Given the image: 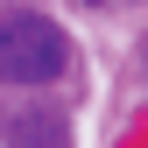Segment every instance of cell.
<instances>
[{"label": "cell", "mask_w": 148, "mask_h": 148, "mask_svg": "<svg viewBox=\"0 0 148 148\" xmlns=\"http://www.w3.org/2000/svg\"><path fill=\"white\" fill-rule=\"evenodd\" d=\"M64 64H71V42L49 14H28V7L0 14V78L7 85H49L64 78Z\"/></svg>", "instance_id": "obj_1"}, {"label": "cell", "mask_w": 148, "mask_h": 148, "mask_svg": "<svg viewBox=\"0 0 148 148\" xmlns=\"http://www.w3.org/2000/svg\"><path fill=\"white\" fill-rule=\"evenodd\" d=\"M0 141H7V148H64L71 127H64L57 106H21V113L7 120V134H0Z\"/></svg>", "instance_id": "obj_2"}]
</instances>
